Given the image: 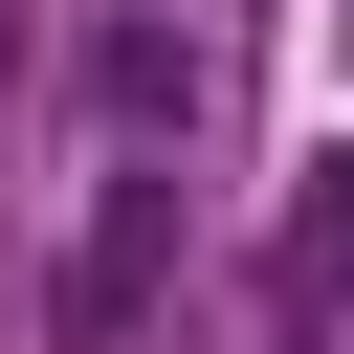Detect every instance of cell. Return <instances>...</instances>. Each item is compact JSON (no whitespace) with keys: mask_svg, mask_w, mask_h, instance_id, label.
<instances>
[{"mask_svg":"<svg viewBox=\"0 0 354 354\" xmlns=\"http://www.w3.org/2000/svg\"><path fill=\"white\" fill-rule=\"evenodd\" d=\"M155 288H177V155H133V177L88 199V243L44 266V332H66V354H111V332H133Z\"/></svg>","mask_w":354,"mask_h":354,"instance_id":"cell-1","label":"cell"},{"mask_svg":"<svg viewBox=\"0 0 354 354\" xmlns=\"http://www.w3.org/2000/svg\"><path fill=\"white\" fill-rule=\"evenodd\" d=\"M88 111H111V133H133V155H155V133H177V111H199V44H177V22H155V0H111V22H88Z\"/></svg>","mask_w":354,"mask_h":354,"instance_id":"cell-2","label":"cell"},{"mask_svg":"<svg viewBox=\"0 0 354 354\" xmlns=\"http://www.w3.org/2000/svg\"><path fill=\"white\" fill-rule=\"evenodd\" d=\"M332 288H354V155H310V199H288V243H266V310H288V332H332Z\"/></svg>","mask_w":354,"mask_h":354,"instance_id":"cell-3","label":"cell"}]
</instances>
